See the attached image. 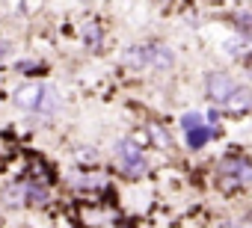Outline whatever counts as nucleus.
Here are the masks:
<instances>
[{
	"label": "nucleus",
	"mask_w": 252,
	"mask_h": 228,
	"mask_svg": "<svg viewBox=\"0 0 252 228\" xmlns=\"http://www.w3.org/2000/svg\"><path fill=\"white\" fill-rule=\"evenodd\" d=\"M83 42H86L89 48H98V45H101V27L89 21V24L83 27Z\"/></svg>",
	"instance_id": "8"
},
{
	"label": "nucleus",
	"mask_w": 252,
	"mask_h": 228,
	"mask_svg": "<svg viewBox=\"0 0 252 228\" xmlns=\"http://www.w3.org/2000/svg\"><path fill=\"white\" fill-rule=\"evenodd\" d=\"M187 134V145L193 148V151H199L202 145H208L217 134H220V128L214 125V128H205V125H196V128H190V131H184Z\"/></svg>",
	"instance_id": "7"
},
{
	"label": "nucleus",
	"mask_w": 252,
	"mask_h": 228,
	"mask_svg": "<svg viewBox=\"0 0 252 228\" xmlns=\"http://www.w3.org/2000/svg\"><path fill=\"white\" fill-rule=\"evenodd\" d=\"M234 80L225 74V71H211L208 77H205V95L214 101V104H225L228 101V95L234 92Z\"/></svg>",
	"instance_id": "3"
},
{
	"label": "nucleus",
	"mask_w": 252,
	"mask_h": 228,
	"mask_svg": "<svg viewBox=\"0 0 252 228\" xmlns=\"http://www.w3.org/2000/svg\"><path fill=\"white\" fill-rule=\"evenodd\" d=\"M225 107L234 113V116H246V113H252V89L249 86H234V92L228 95Z\"/></svg>",
	"instance_id": "6"
},
{
	"label": "nucleus",
	"mask_w": 252,
	"mask_h": 228,
	"mask_svg": "<svg viewBox=\"0 0 252 228\" xmlns=\"http://www.w3.org/2000/svg\"><path fill=\"white\" fill-rule=\"evenodd\" d=\"M237 27H240L243 33H252V15H249V12H240V15H237Z\"/></svg>",
	"instance_id": "10"
},
{
	"label": "nucleus",
	"mask_w": 252,
	"mask_h": 228,
	"mask_svg": "<svg viewBox=\"0 0 252 228\" xmlns=\"http://www.w3.org/2000/svg\"><path fill=\"white\" fill-rule=\"evenodd\" d=\"M134 65H152V68H172L175 65V54L166 45H143L137 51H131Z\"/></svg>",
	"instance_id": "1"
},
{
	"label": "nucleus",
	"mask_w": 252,
	"mask_h": 228,
	"mask_svg": "<svg viewBox=\"0 0 252 228\" xmlns=\"http://www.w3.org/2000/svg\"><path fill=\"white\" fill-rule=\"evenodd\" d=\"M27 107L42 113V116H54V113L60 110V95H57L54 86H39V92L27 101Z\"/></svg>",
	"instance_id": "5"
},
{
	"label": "nucleus",
	"mask_w": 252,
	"mask_h": 228,
	"mask_svg": "<svg viewBox=\"0 0 252 228\" xmlns=\"http://www.w3.org/2000/svg\"><path fill=\"white\" fill-rule=\"evenodd\" d=\"M196 125H202V116H199V113H184V116H181V128H184V131H190V128H196Z\"/></svg>",
	"instance_id": "9"
},
{
	"label": "nucleus",
	"mask_w": 252,
	"mask_h": 228,
	"mask_svg": "<svg viewBox=\"0 0 252 228\" xmlns=\"http://www.w3.org/2000/svg\"><path fill=\"white\" fill-rule=\"evenodd\" d=\"M246 71H249V77H252V57L246 59Z\"/></svg>",
	"instance_id": "11"
},
{
	"label": "nucleus",
	"mask_w": 252,
	"mask_h": 228,
	"mask_svg": "<svg viewBox=\"0 0 252 228\" xmlns=\"http://www.w3.org/2000/svg\"><path fill=\"white\" fill-rule=\"evenodd\" d=\"M220 172L228 178V181H237V184H252V163L246 157H234L228 154L222 163H220Z\"/></svg>",
	"instance_id": "4"
},
{
	"label": "nucleus",
	"mask_w": 252,
	"mask_h": 228,
	"mask_svg": "<svg viewBox=\"0 0 252 228\" xmlns=\"http://www.w3.org/2000/svg\"><path fill=\"white\" fill-rule=\"evenodd\" d=\"M116 154H119V166L128 175H143L146 172V157H143V151L134 140H122L116 145Z\"/></svg>",
	"instance_id": "2"
}]
</instances>
